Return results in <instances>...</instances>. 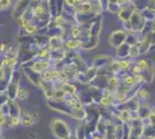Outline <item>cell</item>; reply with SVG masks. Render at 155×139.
<instances>
[{
  "label": "cell",
  "mask_w": 155,
  "mask_h": 139,
  "mask_svg": "<svg viewBox=\"0 0 155 139\" xmlns=\"http://www.w3.org/2000/svg\"><path fill=\"white\" fill-rule=\"evenodd\" d=\"M7 124L9 127H16L21 124V116H9L7 121Z\"/></svg>",
  "instance_id": "3"
},
{
  "label": "cell",
  "mask_w": 155,
  "mask_h": 139,
  "mask_svg": "<svg viewBox=\"0 0 155 139\" xmlns=\"http://www.w3.org/2000/svg\"><path fill=\"white\" fill-rule=\"evenodd\" d=\"M38 119V116L34 113H28V111H25V113L21 114V124L26 127H29L31 126L34 123H36Z\"/></svg>",
  "instance_id": "2"
},
{
  "label": "cell",
  "mask_w": 155,
  "mask_h": 139,
  "mask_svg": "<svg viewBox=\"0 0 155 139\" xmlns=\"http://www.w3.org/2000/svg\"><path fill=\"white\" fill-rule=\"evenodd\" d=\"M87 139H89V138H87Z\"/></svg>",
  "instance_id": "18"
},
{
  "label": "cell",
  "mask_w": 155,
  "mask_h": 139,
  "mask_svg": "<svg viewBox=\"0 0 155 139\" xmlns=\"http://www.w3.org/2000/svg\"><path fill=\"white\" fill-rule=\"evenodd\" d=\"M139 96L142 98V99H147L149 96V93L147 91H145V89H141L140 92H139Z\"/></svg>",
  "instance_id": "9"
},
{
  "label": "cell",
  "mask_w": 155,
  "mask_h": 139,
  "mask_svg": "<svg viewBox=\"0 0 155 139\" xmlns=\"http://www.w3.org/2000/svg\"><path fill=\"white\" fill-rule=\"evenodd\" d=\"M89 139H105V137H104V134H100V133L95 132Z\"/></svg>",
  "instance_id": "11"
},
{
  "label": "cell",
  "mask_w": 155,
  "mask_h": 139,
  "mask_svg": "<svg viewBox=\"0 0 155 139\" xmlns=\"http://www.w3.org/2000/svg\"><path fill=\"white\" fill-rule=\"evenodd\" d=\"M67 2L68 4H73V0H67Z\"/></svg>",
  "instance_id": "16"
},
{
  "label": "cell",
  "mask_w": 155,
  "mask_h": 139,
  "mask_svg": "<svg viewBox=\"0 0 155 139\" xmlns=\"http://www.w3.org/2000/svg\"><path fill=\"white\" fill-rule=\"evenodd\" d=\"M139 139H155V137H146V136H141Z\"/></svg>",
  "instance_id": "14"
},
{
  "label": "cell",
  "mask_w": 155,
  "mask_h": 139,
  "mask_svg": "<svg viewBox=\"0 0 155 139\" xmlns=\"http://www.w3.org/2000/svg\"><path fill=\"white\" fill-rule=\"evenodd\" d=\"M114 101V96L112 95H107V96H103L102 99L100 100V103L103 107H109Z\"/></svg>",
  "instance_id": "5"
},
{
  "label": "cell",
  "mask_w": 155,
  "mask_h": 139,
  "mask_svg": "<svg viewBox=\"0 0 155 139\" xmlns=\"http://www.w3.org/2000/svg\"><path fill=\"white\" fill-rule=\"evenodd\" d=\"M118 118H119V121H122L123 123H126V122H130L133 117L131 116V113H130L129 110H123V111L119 113Z\"/></svg>",
  "instance_id": "4"
},
{
  "label": "cell",
  "mask_w": 155,
  "mask_h": 139,
  "mask_svg": "<svg viewBox=\"0 0 155 139\" xmlns=\"http://www.w3.org/2000/svg\"><path fill=\"white\" fill-rule=\"evenodd\" d=\"M146 66H147L146 61H145V60H141V61H140V65H139V67H140V68H145Z\"/></svg>",
  "instance_id": "13"
},
{
  "label": "cell",
  "mask_w": 155,
  "mask_h": 139,
  "mask_svg": "<svg viewBox=\"0 0 155 139\" xmlns=\"http://www.w3.org/2000/svg\"><path fill=\"white\" fill-rule=\"evenodd\" d=\"M129 65H130L129 61H122V63L119 64V66L122 67V68H127V67H129Z\"/></svg>",
  "instance_id": "12"
},
{
  "label": "cell",
  "mask_w": 155,
  "mask_h": 139,
  "mask_svg": "<svg viewBox=\"0 0 155 139\" xmlns=\"http://www.w3.org/2000/svg\"><path fill=\"white\" fill-rule=\"evenodd\" d=\"M125 82L129 84V85H134L136 84V80H134V78H132V77H126L125 78Z\"/></svg>",
  "instance_id": "10"
},
{
  "label": "cell",
  "mask_w": 155,
  "mask_h": 139,
  "mask_svg": "<svg viewBox=\"0 0 155 139\" xmlns=\"http://www.w3.org/2000/svg\"><path fill=\"white\" fill-rule=\"evenodd\" d=\"M127 100V94L125 92H119L117 93L116 95V101L118 102V103H124L125 101Z\"/></svg>",
  "instance_id": "6"
},
{
  "label": "cell",
  "mask_w": 155,
  "mask_h": 139,
  "mask_svg": "<svg viewBox=\"0 0 155 139\" xmlns=\"http://www.w3.org/2000/svg\"><path fill=\"white\" fill-rule=\"evenodd\" d=\"M27 96H28V91H27L26 88H19L18 89V93H16V98H19V99L23 100L26 99Z\"/></svg>",
  "instance_id": "7"
},
{
  "label": "cell",
  "mask_w": 155,
  "mask_h": 139,
  "mask_svg": "<svg viewBox=\"0 0 155 139\" xmlns=\"http://www.w3.org/2000/svg\"><path fill=\"white\" fill-rule=\"evenodd\" d=\"M7 122V117H6V114H0V127L6 124Z\"/></svg>",
  "instance_id": "8"
},
{
  "label": "cell",
  "mask_w": 155,
  "mask_h": 139,
  "mask_svg": "<svg viewBox=\"0 0 155 139\" xmlns=\"http://www.w3.org/2000/svg\"><path fill=\"white\" fill-rule=\"evenodd\" d=\"M1 139H7V138H5V137H2V138H1Z\"/></svg>",
  "instance_id": "17"
},
{
  "label": "cell",
  "mask_w": 155,
  "mask_h": 139,
  "mask_svg": "<svg viewBox=\"0 0 155 139\" xmlns=\"http://www.w3.org/2000/svg\"><path fill=\"white\" fill-rule=\"evenodd\" d=\"M51 132L57 139H67L72 137V131L67 122L61 118H53L51 121Z\"/></svg>",
  "instance_id": "1"
},
{
  "label": "cell",
  "mask_w": 155,
  "mask_h": 139,
  "mask_svg": "<svg viewBox=\"0 0 155 139\" xmlns=\"http://www.w3.org/2000/svg\"><path fill=\"white\" fill-rule=\"evenodd\" d=\"M4 136H2V127H0V139L2 138Z\"/></svg>",
  "instance_id": "15"
}]
</instances>
